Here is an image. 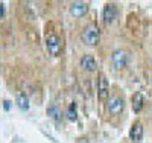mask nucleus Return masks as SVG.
Masks as SVG:
<instances>
[{"label":"nucleus","instance_id":"obj_1","mask_svg":"<svg viewBox=\"0 0 152 143\" xmlns=\"http://www.w3.org/2000/svg\"><path fill=\"white\" fill-rule=\"evenodd\" d=\"M81 38H82V41L87 46H96L100 41V31H99L97 26H93L91 24V26H88V28L84 29Z\"/></svg>","mask_w":152,"mask_h":143},{"label":"nucleus","instance_id":"obj_2","mask_svg":"<svg viewBox=\"0 0 152 143\" xmlns=\"http://www.w3.org/2000/svg\"><path fill=\"white\" fill-rule=\"evenodd\" d=\"M46 47H47V52H49L50 55H53V56L59 55L62 44H61V40L58 38V35H55V34H47V35H46Z\"/></svg>","mask_w":152,"mask_h":143},{"label":"nucleus","instance_id":"obj_3","mask_svg":"<svg viewBox=\"0 0 152 143\" xmlns=\"http://www.w3.org/2000/svg\"><path fill=\"white\" fill-rule=\"evenodd\" d=\"M110 93V85H108V79L104 73L99 75V81H97V96L100 100H105L108 98Z\"/></svg>","mask_w":152,"mask_h":143},{"label":"nucleus","instance_id":"obj_4","mask_svg":"<svg viewBox=\"0 0 152 143\" xmlns=\"http://www.w3.org/2000/svg\"><path fill=\"white\" fill-rule=\"evenodd\" d=\"M117 17V8L114 3H107L104 11H102V18H104V23L105 24H110L114 21V18Z\"/></svg>","mask_w":152,"mask_h":143},{"label":"nucleus","instance_id":"obj_5","mask_svg":"<svg viewBox=\"0 0 152 143\" xmlns=\"http://www.w3.org/2000/svg\"><path fill=\"white\" fill-rule=\"evenodd\" d=\"M123 107H125V103H123V99L119 98V96H113L108 99V110L111 114H120L123 111Z\"/></svg>","mask_w":152,"mask_h":143},{"label":"nucleus","instance_id":"obj_6","mask_svg":"<svg viewBox=\"0 0 152 143\" xmlns=\"http://www.w3.org/2000/svg\"><path fill=\"white\" fill-rule=\"evenodd\" d=\"M87 11H88V5L85 2H73L70 5V12H72V15L73 17H82L87 14Z\"/></svg>","mask_w":152,"mask_h":143},{"label":"nucleus","instance_id":"obj_7","mask_svg":"<svg viewBox=\"0 0 152 143\" xmlns=\"http://www.w3.org/2000/svg\"><path fill=\"white\" fill-rule=\"evenodd\" d=\"M111 59H113V64L117 69H122V67H125L126 59H128V55H126L125 50H114L113 55H111Z\"/></svg>","mask_w":152,"mask_h":143},{"label":"nucleus","instance_id":"obj_8","mask_svg":"<svg viewBox=\"0 0 152 143\" xmlns=\"http://www.w3.org/2000/svg\"><path fill=\"white\" fill-rule=\"evenodd\" d=\"M79 64H81V67L84 70H87V72H94L97 69V62H96V59H94L93 55H84L81 58Z\"/></svg>","mask_w":152,"mask_h":143},{"label":"nucleus","instance_id":"obj_9","mask_svg":"<svg viewBox=\"0 0 152 143\" xmlns=\"http://www.w3.org/2000/svg\"><path fill=\"white\" fill-rule=\"evenodd\" d=\"M129 137L134 143H140L143 139V125L140 122H135L131 126V131H129Z\"/></svg>","mask_w":152,"mask_h":143},{"label":"nucleus","instance_id":"obj_10","mask_svg":"<svg viewBox=\"0 0 152 143\" xmlns=\"http://www.w3.org/2000/svg\"><path fill=\"white\" fill-rule=\"evenodd\" d=\"M143 105H145V98L140 92H138L132 96V110H134V113H140Z\"/></svg>","mask_w":152,"mask_h":143},{"label":"nucleus","instance_id":"obj_11","mask_svg":"<svg viewBox=\"0 0 152 143\" xmlns=\"http://www.w3.org/2000/svg\"><path fill=\"white\" fill-rule=\"evenodd\" d=\"M17 105H18L20 110L26 111V110L29 108V98L24 95V93H20V95L17 96Z\"/></svg>","mask_w":152,"mask_h":143},{"label":"nucleus","instance_id":"obj_12","mask_svg":"<svg viewBox=\"0 0 152 143\" xmlns=\"http://www.w3.org/2000/svg\"><path fill=\"white\" fill-rule=\"evenodd\" d=\"M47 114H49L52 119H55V120H59L61 111H59V108H58V105H56V103H52V105H50V107L47 108Z\"/></svg>","mask_w":152,"mask_h":143},{"label":"nucleus","instance_id":"obj_13","mask_svg":"<svg viewBox=\"0 0 152 143\" xmlns=\"http://www.w3.org/2000/svg\"><path fill=\"white\" fill-rule=\"evenodd\" d=\"M66 116H67L69 120H76V117H78V111H76V105H75V103H70V105L67 107Z\"/></svg>","mask_w":152,"mask_h":143},{"label":"nucleus","instance_id":"obj_14","mask_svg":"<svg viewBox=\"0 0 152 143\" xmlns=\"http://www.w3.org/2000/svg\"><path fill=\"white\" fill-rule=\"evenodd\" d=\"M3 14H5V6H3V3H0V18L3 17Z\"/></svg>","mask_w":152,"mask_h":143},{"label":"nucleus","instance_id":"obj_15","mask_svg":"<svg viewBox=\"0 0 152 143\" xmlns=\"http://www.w3.org/2000/svg\"><path fill=\"white\" fill-rule=\"evenodd\" d=\"M3 103H5V105H3V107H5V110L8 111V110H9V103H11V102H9V100H5Z\"/></svg>","mask_w":152,"mask_h":143}]
</instances>
